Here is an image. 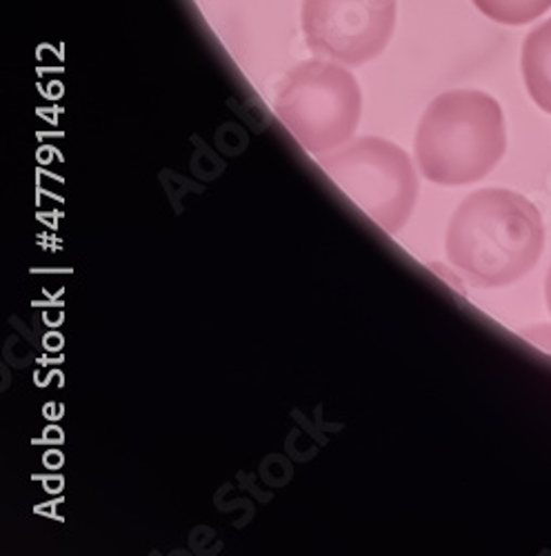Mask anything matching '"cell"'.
I'll return each mask as SVG.
<instances>
[{
  "label": "cell",
  "instance_id": "cell-1",
  "mask_svg": "<svg viewBox=\"0 0 551 556\" xmlns=\"http://www.w3.org/2000/svg\"><path fill=\"white\" fill-rule=\"evenodd\" d=\"M544 248L542 216L531 201L510 190H480L453 212L445 254L474 288H504L521 281Z\"/></svg>",
  "mask_w": 551,
  "mask_h": 556
},
{
  "label": "cell",
  "instance_id": "cell-2",
  "mask_svg": "<svg viewBox=\"0 0 551 556\" xmlns=\"http://www.w3.org/2000/svg\"><path fill=\"white\" fill-rule=\"evenodd\" d=\"M508 148L500 103L478 89L445 91L425 110L413 154L421 174L436 185L485 178Z\"/></svg>",
  "mask_w": 551,
  "mask_h": 556
},
{
  "label": "cell",
  "instance_id": "cell-3",
  "mask_svg": "<svg viewBox=\"0 0 551 556\" xmlns=\"http://www.w3.org/2000/svg\"><path fill=\"white\" fill-rule=\"evenodd\" d=\"M273 112L313 156L349 143L362 114V94L351 72L328 61L296 65L276 91Z\"/></svg>",
  "mask_w": 551,
  "mask_h": 556
},
{
  "label": "cell",
  "instance_id": "cell-4",
  "mask_svg": "<svg viewBox=\"0 0 551 556\" xmlns=\"http://www.w3.org/2000/svg\"><path fill=\"white\" fill-rule=\"evenodd\" d=\"M318 165L379 227L400 231L419 199V174L407 152L385 138L364 136L318 156Z\"/></svg>",
  "mask_w": 551,
  "mask_h": 556
},
{
  "label": "cell",
  "instance_id": "cell-5",
  "mask_svg": "<svg viewBox=\"0 0 551 556\" xmlns=\"http://www.w3.org/2000/svg\"><path fill=\"white\" fill-rule=\"evenodd\" d=\"M396 0H305L303 31L309 50L341 65L376 59L394 34Z\"/></svg>",
  "mask_w": 551,
  "mask_h": 556
},
{
  "label": "cell",
  "instance_id": "cell-6",
  "mask_svg": "<svg viewBox=\"0 0 551 556\" xmlns=\"http://www.w3.org/2000/svg\"><path fill=\"white\" fill-rule=\"evenodd\" d=\"M521 67L529 97L551 114V18L527 34Z\"/></svg>",
  "mask_w": 551,
  "mask_h": 556
},
{
  "label": "cell",
  "instance_id": "cell-7",
  "mask_svg": "<svg viewBox=\"0 0 551 556\" xmlns=\"http://www.w3.org/2000/svg\"><path fill=\"white\" fill-rule=\"evenodd\" d=\"M474 5L500 25H527L551 10V0H474Z\"/></svg>",
  "mask_w": 551,
  "mask_h": 556
},
{
  "label": "cell",
  "instance_id": "cell-8",
  "mask_svg": "<svg viewBox=\"0 0 551 556\" xmlns=\"http://www.w3.org/2000/svg\"><path fill=\"white\" fill-rule=\"evenodd\" d=\"M544 292H547V305H549V312H551V267H549V274H547V288H544Z\"/></svg>",
  "mask_w": 551,
  "mask_h": 556
}]
</instances>
